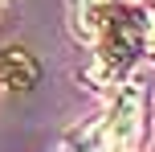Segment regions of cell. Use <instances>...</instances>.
Segmentation results:
<instances>
[{"label":"cell","mask_w":155,"mask_h":152,"mask_svg":"<svg viewBox=\"0 0 155 152\" xmlns=\"http://www.w3.org/2000/svg\"><path fill=\"white\" fill-rule=\"evenodd\" d=\"M37 62L25 49H0V87L4 90H29L37 82Z\"/></svg>","instance_id":"obj_4"},{"label":"cell","mask_w":155,"mask_h":152,"mask_svg":"<svg viewBox=\"0 0 155 152\" xmlns=\"http://www.w3.org/2000/svg\"><path fill=\"white\" fill-rule=\"evenodd\" d=\"M127 4H143V8H155V0H127Z\"/></svg>","instance_id":"obj_6"},{"label":"cell","mask_w":155,"mask_h":152,"mask_svg":"<svg viewBox=\"0 0 155 152\" xmlns=\"http://www.w3.org/2000/svg\"><path fill=\"white\" fill-rule=\"evenodd\" d=\"M143 33H147V21H143L139 12H131V8H118L106 16V25H102V33L94 37V45H98V78L114 82L123 78L127 70H131L135 62H139L143 54Z\"/></svg>","instance_id":"obj_2"},{"label":"cell","mask_w":155,"mask_h":152,"mask_svg":"<svg viewBox=\"0 0 155 152\" xmlns=\"http://www.w3.org/2000/svg\"><path fill=\"white\" fill-rule=\"evenodd\" d=\"M147 132V119H143V90L135 87H123L110 103V111L102 115L98 123H90L86 132L78 136L90 144V152H135Z\"/></svg>","instance_id":"obj_1"},{"label":"cell","mask_w":155,"mask_h":152,"mask_svg":"<svg viewBox=\"0 0 155 152\" xmlns=\"http://www.w3.org/2000/svg\"><path fill=\"white\" fill-rule=\"evenodd\" d=\"M110 12H114V0H70V21L78 41H94Z\"/></svg>","instance_id":"obj_3"},{"label":"cell","mask_w":155,"mask_h":152,"mask_svg":"<svg viewBox=\"0 0 155 152\" xmlns=\"http://www.w3.org/2000/svg\"><path fill=\"white\" fill-rule=\"evenodd\" d=\"M143 49H151V58H155V16L147 21V33H143Z\"/></svg>","instance_id":"obj_5"}]
</instances>
